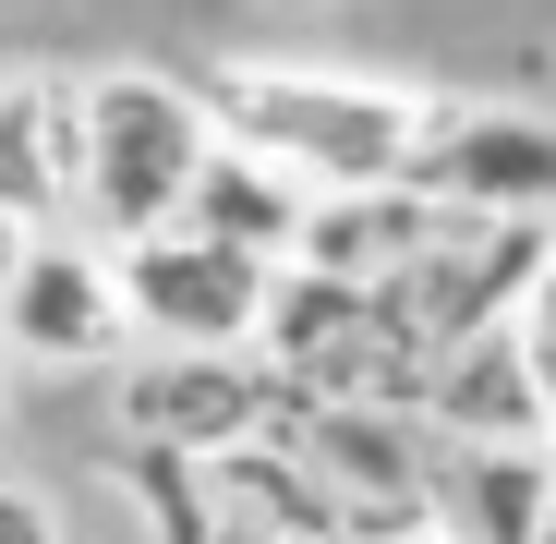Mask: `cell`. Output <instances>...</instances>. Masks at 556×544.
<instances>
[{
	"label": "cell",
	"mask_w": 556,
	"mask_h": 544,
	"mask_svg": "<svg viewBox=\"0 0 556 544\" xmlns=\"http://www.w3.org/2000/svg\"><path fill=\"white\" fill-rule=\"evenodd\" d=\"M206 110H218V146L291 169L303 194H400L435 134V98L376 85V73H327V61H230L206 73Z\"/></svg>",
	"instance_id": "cell-1"
},
{
	"label": "cell",
	"mask_w": 556,
	"mask_h": 544,
	"mask_svg": "<svg viewBox=\"0 0 556 544\" xmlns=\"http://www.w3.org/2000/svg\"><path fill=\"white\" fill-rule=\"evenodd\" d=\"M218 157V110L206 85L181 73H146V61H110L85 73V230L98 242H146L194 206V181Z\"/></svg>",
	"instance_id": "cell-2"
},
{
	"label": "cell",
	"mask_w": 556,
	"mask_h": 544,
	"mask_svg": "<svg viewBox=\"0 0 556 544\" xmlns=\"http://www.w3.org/2000/svg\"><path fill=\"white\" fill-rule=\"evenodd\" d=\"M110 254H122L134 351H218V363H242V351L266 339L278 279H291V266H266V254H242V242H218V230H194V218H169V230H146V242H110Z\"/></svg>",
	"instance_id": "cell-3"
},
{
	"label": "cell",
	"mask_w": 556,
	"mask_h": 544,
	"mask_svg": "<svg viewBox=\"0 0 556 544\" xmlns=\"http://www.w3.org/2000/svg\"><path fill=\"white\" fill-rule=\"evenodd\" d=\"M0 351L13 363H122L134 351V303H122V254L85 230H37L13 291H0Z\"/></svg>",
	"instance_id": "cell-4"
},
{
	"label": "cell",
	"mask_w": 556,
	"mask_h": 544,
	"mask_svg": "<svg viewBox=\"0 0 556 544\" xmlns=\"http://www.w3.org/2000/svg\"><path fill=\"white\" fill-rule=\"evenodd\" d=\"M412 194H435L459 218H544L556 230V122H532V110H435Z\"/></svg>",
	"instance_id": "cell-5"
},
{
	"label": "cell",
	"mask_w": 556,
	"mask_h": 544,
	"mask_svg": "<svg viewBox=\"0 0 556 544\" xmlns=\"http://www.w3.org/2000/svg\"><path fill=\"white\" fill-rule=\"evenodd\" d=\"M0 218L85 230V85L73 73L0 85Z\"/></svg>",
	"instance_id": "cell-6"
},
{
	"label": "cell",
	"mask_w": 556,
	"mask_h": 544,
	"mask_svg": "<svg viewBox=\"0 0 556 544\" xmlns=\"http://www.w3.org/2000/svg\"><path fill=\"white\" fill-rule=\"evenodd\" d=\"M266 400H291V388H266L254 363H218V351H146V376H134V435L169 447V460H230V447H254Z\"/></svg>",
	"instance_id": "cell-7"
},
{
	"label": "cell",
	"mask_w": 556,
	"mask_h": 544,
	"mask_svg": "<svg viewBox=\"0 0 556 544\" xmlns=\"http://www.w3.org/2000/svg\"><path fill=\"white\" fill-rule=\"evenodd\" d=\"M424 423L447 447H544V388H532V363L508 327H472V339H447L435 351V376H424Z\"/></svg>",
	"instance_id": "cell-8"
},
{
	"label": "cell",
	"mask_w": 556,
	"mask_h": 544,
	"mask_svg": "<svg viewBox=\"0 0 556 544\" xmlns=\"http://www.w3.org/2000/svg\"><path fill=\"white\" fill-rule=\"evenodd\" d=\"M424 520L447 544H544L556 472H544V447H447L424 484Z\"/></svg>",
	"instance_id": "cell-9"
},
{
	"label": "cell",
	"mask_w": 556,
	"mask_h": 544,
	"mask_svg": "<svg viewBox=\"0 0 556 544\" xmlns=\"http://www.w3.org/2000/svg\"><path fill=\"white\" fill-rule=\"evenodd\" d=\"M435 194H315V218H303V279H339V291H388L400 266L435 242Z\"/></svg>",
	"instance_id": "cell-10"
},
{
	"label": "cell",
	"mask_w": 556,
	"mask_h": 544,
	"mask_svg": "<svg viewBox=\"0 0 556 544\" xmlns=\"http://www.w3.org/2000/svg\"><path fill=\"white\" fill-rule=\"evenodd\" d=\"M181 218H194V230H218V242H242V254H266V266H303V218H315V194H303L291 169H266V157L218 146Z\"/></svg>",
	"instance_id": "cell-11"
},
{
	"label": "cell",
	"mask_w": 556,
	"mask_h": 544,
	"mask_svg": "<svg viewBox=\"0 0 556 544\" xmlns=\"http://www.w3.org/2000/svg\"><path fill=\"white\" fill-rule=\"evenodd\" d=\"M508 339H520V363H532V388H544V412H556V254L520 279V303H508Z\"/></svg>",
	"instance_id": "cell-12"
},
{
	"label": "cell",
	"mask_w": 556,
	"mask_h": 544,
	"mask_svg": "<svg viewBox=\"0 0 556 544\" xmlns=\"http://www.w3.org/2000/svg\"><path fill=\"white\" fill-rule=\"evenodd\" d=\"M0 544H73V532H61V508H49L37 484H13V472H0Z\"/></svg>",
	"instance_id": "cell-13"
},
{
	"label": "cell",
	"mask_w": 556,
	"mask_h": 544,
	"mask_svg": "<svg viewBox=\"0 0 556 544\" xmlns=\"http://www.w3.org/2000/svg\"><path fill=\"white\" fill-rule=\"evenodd\" d=\"M25 242H37L25 218H0V291H13V266H25Z\"/></svg>",
	"instance_id": "cell-14"
},
{
	"label": "cell",
	"mask_w": 556,
	"mask_h": 544,
	"mask_svg": "<svg viewBox=\"0 0 556 544\" xmlns=\"http://www.w3.org/2000/svg\"><path fill=\"white\" fill-rule=\"evenodd\" d=\"M0 423H13V351H0Z\"/></svg>",
	"instance_id": "cell-15"
},
{
	"label": "cell",
	"mask_w": 556,
	"mask_h": 544,
	"mask_svg": "<svg viewBox=\"0 0 556 544\" xmlns=\"http://www.w3.org/2000/svg\"><path fill=\"white\" fill-rule=\"evenodd\" d=\"M544 472H556V423H544Z\"/></svg>",
	"instance_id": "cell-16"
},
{
	"label": "cell",
	"mask_w": 556,
	"mask_h": 544,
	"mask_svg": "<svg viewBox=\"0 0 556 544\" xmlns=\"http://www.w3.org/2000/svg\"><path fill=\"white\" fill-rule=\"evenodd\" d=\"M291 13H315V0H291Z\"/></svg>",
	"instance_id": "cell-17"
},
{
	"label": "cell",
	"mask_w": 556,
	"mask_h": 544,
	"mask_svg": "<svg viewBox=\"0 0 556 544\" xmlns=\"http://www.w3.org/2000/svg\"><path fill=\"white\" fill-rule=\"evenodd\" d=\"M544 544H556V520H544Z\"/></svg>",
	"instance_id": "cell-18"
}]
</instances>
